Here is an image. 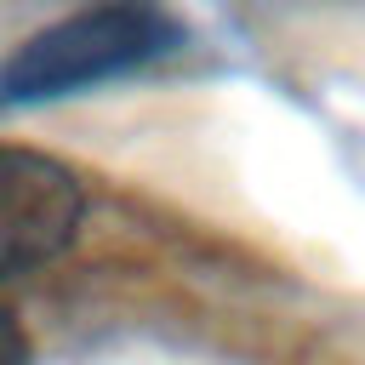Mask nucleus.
Here are the masks:
<instances>
[{"label": "nucleus", "mask_w": 365, "mask_h": 365, "mask_svg": "<svg viewBox=\"0 0 365 365\" xmlns=\"http://www.w3.org/2000/svg\"><path fill=\"white\" fill-rule=\"evenodd\" d=\"M182 46V23L160 0H91L40 34H29L0 63V103H57L91 86H114L137 68H154Z\"/></svg>", "instance_id": "1"}, {"label": "nucleus", "mask_w": 365, "mask_h": 365, "mask_svg": "<svg viewBox=\"0 0 365 365\" xmlns=\"http://www.w3.org/2000/svg\"><path fill=\"white\" fill-rule=\"evenodd\" d=\"M86 222V182L40 148L0 143V285L68 257Z\"/></svg>", "instance_id": "2"}, {"label": "nucleus", "mask_w": 365, "mask_h": 365, "mask_svg": "<svg viewBox=\"0 0 365 365\" xmlns=\"http://www.w3.org/2000/svg\"><path fill=\"white\" fill-rule=\"evenodd\" d=\"M0 365H29V336L17 325V314L0 308Z\"/></svg>", "instance_id": "3"}]
</instances>
